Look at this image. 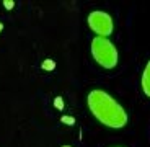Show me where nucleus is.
I'll use <instances>...</instances> for the list:
<instances>
[{
	"instance_id": "f03ea898",
	"label": "nucleus",
	"mask_w": 150,
	"mask_h": 147,
	"mask_svg": "<svg viewBox=\"0 0 150 147\" xmlns=\"http://www.w3.org/2000/svg\"><path fill=\"white\" fill-rule=\"evenodd\" d=\"M91 54L95 60L105 69H114L117 64V51L109 39L96 36L91 41Z\"/></svg>"
},
{
	"instance_id": "423d86ee",
	"label": "nucleus",
	"mask_w": 150,
	"mask_h": 147,
	"mask_svg": "<svg viewBox=\"0 0 150 147\" xmlns=\"http://www.w3.org/2000/svg\"><path fill=\"white\" fill-rule=\"evenodd\" d=\"M54 106H56L57 109H64V100H62V97H57L56 100H54Z\"/></svg>"
},
{
	"instance_id": "0eeeda50",
	"label": "nucleus",
	"mask_w": 150,
	"mask_h": 147,
	"mask_svg": "<svg viewBox=\"0 0 150 147\" xmlns=\"http://www.w3.org/2000/svg\"><path fill=\"white\" fill-rule=\"evenodd\" d=\"M60 121H62V123H65V124H69V126H72L75 123V119L72 116H62V119H60Z\"/></svg>"
},
{
	"instance_id": "9d476101",
	"label": "nucleus",
	"mask_w": 150,
	"mask_h": 147,
	"mask_svg": "<svg viewBox=\"0 0 150 147\" xmlns=\"http://www.w3.org/2000/svg\"><path fill=\"white\" fill-rule=\"evenodd\" d=\"M64 147H70V146H64Z\"/></svg>"
},
{
	"instance_id": "39448f33",
	"label": "nucleus",
	"mask_w": 150,
	"mask_h": 147,
	"mask_svg": "<svg viewBox=\"0 0 150 147\" xmlns=\"http://www.w3.org/2000/svg\"><path fill=\"white\" fill-rule=\"evenodd\" d=\"M42 69H44V70H47V72L54 70V69H56V62H54L52 59H46L44 62H42Z\"/></svg>"
},
{
	"instance_id": "6e6552de",
	"label": "nucleus",
	"mask_w": 150,
	"mask_h": 147,
	"mask_svg": "<svg viewBox=\"0 0 150 147\" xmlns=\"http://www.w3.org/2000/svg\"><path fill=\"white\" fill-rule=\"evenodd\" d=\"M4 5H5L7 10H11V8L15 7V2H13V0H4Z\"/></svg>"
},
{
	"instance_id": "20e7f679",
	"label": "nucleus",
	"mask_w": 150,
	"mask_h": 147,
	"mask_svg": "<svg viewBox=\"0 0 150 147\" xmlns=\"http://www.w3.org/2000/svg\"><path fill=\"white\" fill-rule=\"evenodd\" d=\"M142 90L150 98V60H149V64H147L145 70L142 74Z\"/></svg>"
},
{
	"instance_id": "f257e3e1",
	"label": "nucleus",
	"mask_w": 150,
	"mask_h": 147,
	"mask_svg": "<svg viewBox=\"0 0 150 147\" xmlns=\"http://www.w3.org/2000/svg\"><path fill=\"white\" fill-rule=\"evenodd\" d=\"M88 108L95 118L108 128L119 129L127 123V114L124 108L103 90H93L88 93Z\"/></svg>"
},
{
	"instance_id": "7ed1b4c3",
	"label": "nucleus",
	"mask_w": 150,
	"mask_h": 147,
	"mask_svg": "<svg viewBox=\"0 0 150 147\" xmlns=\"http://www.w3.org/2000/svg\"><path fill=\"white\" fill-rule=\"evenodd\" d=\"M88 26L101 38H106L112 33L114 30V25H112V20L108 13L105 11H91L88 15Z\"/></svg>"
},
{
	"instance_id": "1a4fd4ad",
	"label": "nucleus",
	"mask_w": 150,
	"mask_h": 147,
	"mask_svg": "<svg viewBox=\"0 0 150 147\" xmlns=\"http://www.w3.org/2000/svg\"><path fill=\"white\" fill-rule=\"evenodd\" d=\"M2 30H4V25H2V23H0V31H2Z\"/></svg>"
}]
</instances>
